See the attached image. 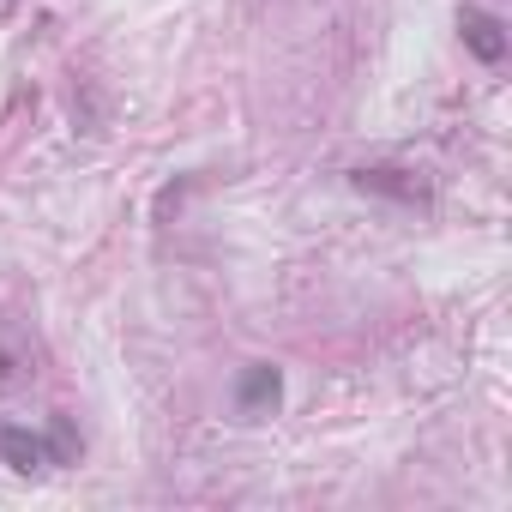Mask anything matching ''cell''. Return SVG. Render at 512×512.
<instances>
[{
    "mask_svg": "<svg viewBox=\"0 0 512 512\" xmlns=\"http://www.w3.org/2000/svg\"><path fill=\"white\" fill-rule=\"evenodd\" d=\"M464 43H470L476 61H500L506 55V31H500L494 13H464Z\"/></svg>",
    "mask_w": 512,
    "mask_h": 512,
    "instance_id": "3",
    "label": "cell"
},
{
    "mask_svg": "<svg viewBox=\"0 0 512 512\" xmlns=\"http://www.w3.org/2000/svg\"><path fill=\"white\" fill-rule=\"evenodd\" d=\"M278 392H284L278 368H266V362H253V368L241 374V392H235V404H241L247 416H260V410H272V404H278Z\"/></svg>",
    "mask_w": 512,
    "mask_h": 512,
    "instance_id": "2",
    "label": "cell"
},
{
    "mask_svg": "<svg viewBox=\"0 0 512 512\" xmlns=\"http://www.w3.org/2000/svg\"><path fill=\"white\" fill-rule=\"evenodd\" d=\"M0 458H7L13 470H49V464H61V452H55V440H43V434H31V428H0Z\"/></svg>",
    "mask_w": 512,
    "mask_h": 512,
    "instance_id": "1",
    "label": "cell"
}]
</instances>
